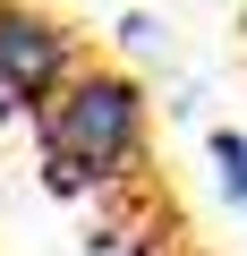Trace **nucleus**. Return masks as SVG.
<instances>
[{
  "label": "nucleus",
  "instance_id": "obj_1",
  "mask_svg": "<svg viewBox=\"0 0 247 256\" xmlns=\"http://www.w3.org/2000/svg\"><path fill=\"white\" fill-rule=\"evenodd\" d=\"M43 171L51 188H111L145 146V94L119 68H77L51 102H43Z\"/></svg>",
  "mask_w": 247,
  "mask_h": 256
},
{
  "label": "nucleus",
  "instance_id": "obj_2",
  "mask_svg": "<svg viewBox=\"0 0 247 256\" xmlns=\"http://www.w3.org/2000/svg\"><path fill=\"white\" fill-rule=\"evenodd\" d=\"M77 77V34L43 9H0V102H51Z\"/></svg>",
  "mask_w": 247,
  "mask_h": 256
},
{
  "label": "nucleus",
  "instance_id": "obj_3",
  "mask_svg": "<svg viewBox=\"0 0 247 256\" xmlns=\"http://www.w3.org/2000/svg\"><path fill=\"white\" fill-rule=\"evenodd\" d=\"M213 171H222V196L247 214V137H230V128H222V137H213Z\"/></svg>",
  "mask_w": 247,
  "mask_h": 256
},
{
  "label": "nucleus",
  "instance_id": "obj_4",
  "mask_svg": "<svg viewBox=\"0 0 247 256\" xmlns=\"http://www.w3.org/2000/svg\"><path fill=\"white\" fill-rule=\"evenodd\" d=\"M0 9H17V0H0Z\"/></svg>",
  "mask_w": 247,
  "mask_h": 256
}]
</instances>
